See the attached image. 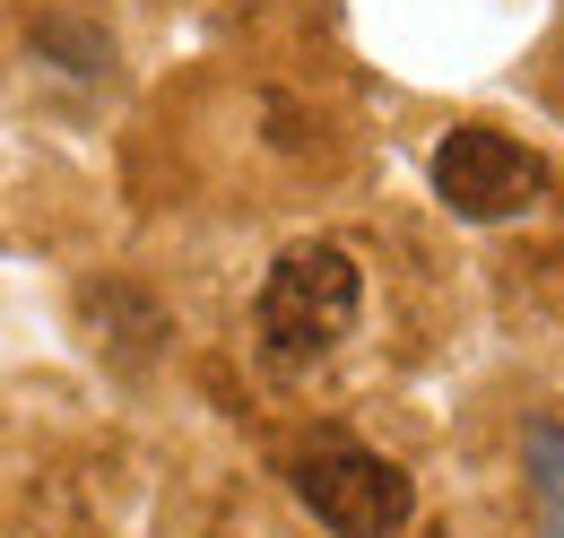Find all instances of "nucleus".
<instances>
[{
	"label": "nucleus",
	"mask_w": 564,
	"mask_h": 538,
	"mask_svg": "<svg viewBox=\"0 0 564 538\" xmlns=\"http://www.w3.org/2000/svg\"><path fill=\"white\" fill-rule=\"evenodd\" d=\"M356 313H365V269H356L348 244H322V235L286 244L279 261H270V278H261V304H252L270 365L330 356V347L356 331Z\"/></svg>",
	"instance_id": "obj_1"
},
{
	"label": "nucleus",
	"mask_w": 564,
	"mask_h": 538,
	"mask_svg": "<svg viewBox=\"0 0 564 538\" xmlns=\"http://www.w3.org/2000/svg\"><path fill=\"white\" fill-rule=\"evenodd\" d=\"M425 174H434V201L452 208L460 226H503V217H530L547 201V165L512 131H495V122L443 131L434 157H425Z\"/></svg>",
	"instance_id": "obj_2"
},
{
	"label": "nucleus",
	"mask_w": 564,
	"mask_h": 538,
	"mask_svg": "<svg viewBox=\"0 0 564 538\" xmlns=\"http://www.w3.org/2000/svg\"><path fill=\"white\" fill-rule=\"evenodd\" d=\"M530 513H539V538H564V426L556 417L530 426Z\"/></svg>",
	"instance_id": "obj_4"
},
{
	"label": "nucleus",
	"mask_w": 564,
	"mask_h": 538,
	"mask_svg": "<svg viewBox=\"0 0 564 538\" xmlns=\"http://www.w3.org/2000/svg\"><path fill=\"white\" fill-rule=\"evenodd\" d=\"M295 504L330 538H400L417 521V477L365 443H322L295 461Z\"/></svg>",
	"instance_id": "obj_3"
}]
</instances>
